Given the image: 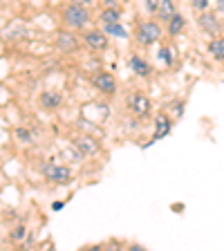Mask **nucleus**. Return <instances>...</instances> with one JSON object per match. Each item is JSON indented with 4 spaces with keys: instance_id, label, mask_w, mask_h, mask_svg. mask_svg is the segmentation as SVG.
Segmentation results:
<instances>
[{
    "instance_id": "nucleus-11",
    "label": "nucleus",
    "mask_w": 224,
    "mask_h": 251,
    "mask_svg": "<svg viewBox=\"0 0 224 251\" xmlns=\"http://www.w3.org/2000/svg\"><path fill=\"white\" fill-rule=\"evenodd\" d=\"M184 25H186V21H184V16L179 14V11H175V14L171 16V21H168L166 25V31H168V36H179L184 29Z\"/></svg>"
},
{
    "instance_id": "nucleus-1",
    "label": "nucleus",
    "mask_w": 224,
    "mask_h": 251,
    "mask_svg": "<svg viewBox=\"0 0 224 251\" xmlns=\"http://www.w3.org/2000/svg\"><path fill=\"white\" fill-rule=\"evenodd\" d=\"M135 38L139 45L144 47H152L159 43V38H162V25L155 21H144L137 25V31H135Z\"/></svg>"
},
{
    "instance_id": "nucleus-10",
    "label": "nucleus",
    "mask_w": 224,
    "mask_h": 251,
    "mask_svg": "<svg viewBox=\"0 0 224 251\" xmlns=\"http://www.w3.org/2000/svg\"><path fill=\"white\" fill-rule=\"evenodd\" d=\"M74 146H76V151L83 152V155H97V152H99V144H97L92 137H78V139L74 141Z\"/></svg>"
},
{
    "instance_id": "nucleus-5",
    "label": "nucleus",
    "mask_w": 224,
    "mask_h": 251,
    "mask_svg": "<svg viewBox=\"0 0 224 251\" xmlns=\"http://www.w3.org/2000/svg\"><path fill=\"white\" fill-rule=\"evenodd\" d=\"M83 41L88 43V47L94 50V52H103V50H108V34H105V31H99V29L85 31Z\"/></svg>"
},
{
    "instance_id": "nucleus-13",
    "label": "nucleus",
    "mask_w": 224,
    "mask_h": 251,
    "mask_svg": "<svg viewBox=\"0 0 224 251\" xmlns=\"http://www.w3.org/2000/svg\"><path fill=\"white\" fill-rule=\"evenodd\" d=\"M177 11V5H175V0H162L159 2V9H157V18L164 23L171 21V16Z\"/></svg>"
},
{
    "instance_id": "nucleus-23",
    "label": "nucleus",
    "mask_w": 224,
    "mask_h": 251,
    "mask_svg": "<svg viewBox=\"0 0 224 251\" xmlns=\"http://www.w3.org/2000/svg\"><path fill=\"white\" fill-rule=\"evenodd\" d=\"M72 2H76V5H83V7H90L94 0H72Z\"/></svg>"
},
{
    "instance_id": "nucleus-22",
    "label": "nucleus",
    "mask_w": 224,
    "mask_h": 251,
    "mask_svg": "<svg viewBox=\"0 0 224 251\" xmlns=\"http://www.w3.org/2000/svg\"><path fill=\"white\" fill-rule=\"evenodd\" d=\"M191 5H193L198 11H206L209 9V0H191Z\"/></svg>"
},
{
    "instance_id": "nucleus-15",
    "label": "nucleus",
    "mask_w": 224,
    "mask_h": 251,
    "mask_svg": "<svg viewBox=\"0 0 224 251\" xmlns=\"http://www.w3.org/2000/svg\"><path fill=\"white\" fill-rule=\"evenodd\" d=\"M103 31L110 34V36H117V38H128V31H125V27L121 25V23H105Z\"/></svg>"
},
{
    "instance_id": "nucleus-24",
    "label": "nucleus",
    "mask_w": 224,
    "mask_h": 251,
    "mask_svg": "<svg viewBox=\"0 0 224 251\" xmlns=\"http://www.w3.org/2000/svg\"><path fill=\"white\" fill-rule=\"evenodd\" d=\"M52 209H54V211H58V209H63V202H54V204H52Z\"/></svg>"
},
{
    "instance_id": "nucleus-21",
    "label": "nucleus",
    "mask_w": 224,
    "mask_h": 251,
    "mask_svg": "<svg viewBox=\"0 0 224 251\" xmlns=\"http://www.w3.org/2000/svg\"><path fill=\"white\" fill-rule=\"evenodd\" d=\"M159 2H162V0H146V11H148V14H157Z\"/></svg>"
},
{
    "instance_id": "nucleus-25",
    "label": "nucleus",
    "mask_w": 224,
    "mask_h": 251,
    "mask_svg": "<svg viewBox=\"0 0 224 251\" xmlns=\"http://www.w3.org/2000/svg\"><path fill=\"white\" fill-rule=\"evenodd\" d=\"M218 11H222L224 14V0H218Z\"/></svg>"
},
{
    "instance_id": "nucleus-4",
    "label": "nucleus",
    "mask_w": 224,
    "mask_h": 251,
    "mask_svg": "<svg viewBox=\"0 0 224 251\" xmlns=\"http://www.w3.org/2000/svg\"><path fill=\"white\" fill-rule=\"evenodd\" d=\"M43 175L54 184H68L70 177H72L70 168L68 166H58V164H45V166H43Z\"/></svg>"
},
{
    "instance_id": "nucleus-6",
    "label": "nucleus",
    "mask_w": 224,
    "mask_h": 251,
    "mask_svg": "<svg viewBox=\"0 0 224 251\" xmlns=\"http://www.w3.org/2000/svg\"><path fill=\"white\" fill-rule=\"evenodd\" d=\"M171 128H173V124H171V117L168 115H164V112H159V115L155 117V132H152V144L155 141H159V139H164V137H168L171 135Z\"/></svg>"
},
{
    "instance_id": "nucleus-20",
    "label": "nucleus",
    "mask_w": 224,
    "mask_h": 251,
    "mask_svg": "<svg viewBox=\"0 0 224 251\" xmlns=\"http://www.w3.org/2000/svg\"><path fill=\"white\" fill-rule=\"evenodd\" d=\"M25 235H27V229H25V226H16V229L11 231V240L18 242V240H23Z\"/></svg>"
},
{
    "instance_id": "nucleus-17",
    "label": "nucleus",
    "mask_w": 224,
    "mask_h": 251,
    "mask_svg": "<svg viewBox=\"0 0 224 251\" xmlns=\"http://www.w3.org/2000/svg\"><path fill=\"white\" fill-rule=\"evenodd\" d=\"M41 103H43V108L54 110V108H58V105H61V97H58V94H54V92H45L41 97Z\"/></svg>"
},
{
    "instance_id": "nucleus-14",
    "label": "nucleus",
    "mask_w": 224,
    "mask_h": 251,
    "mask_svg": "<svg viewBox=\"0 0 224 251\" xmlns=\"http://www.w3.org/2000/svg\"><path fill=\"white\" fill-rule=\"evenodd\" d=\"M206 50H209L211 58H215V61H224V36L211 38V43H209Z\"/></svg>"
},
{
    "instance_id": "nucleus-12",
    "label": "nucleus",
    "mask_w": 224,
    "mask_h": 251,
    "mask_svg": "<svg viewBox=\"0 0 224 251\" xmlns=\"http://www.w3.org/2000/svg\"><path fill=\"white\" fill-rule=\"evenodd\" d=\"M76 45H78V41L72 36V34H68V31H63V34L56 36V47L61 52H74Z\"/></svg>"
},
{
    "instance_id": "nucleus-19",
    "label": "nucleus",
    "mask_w": 224,
    "mask_h": 251,
    "mask_svg": "<svg viewBox=\"0 0 224 251\" xmlns=\"http://www.w3.org/2000/svg\"><path fill=\"white\" fill-rule=\"evenodd\" d=\"M16 137H18L23 144H31V139H34V137H31V132L27 130V128H18V130H16Z\"/></svg>"
},
{
    "instance_id": "nucleus-7",
    "label": "nucleus",
    "mask_w": 224,
    "mask_h": 251,
    "mask_svg": "<svg viewBox=\"0 0 224 251\" xmlns=\"http://www.w3.org/2000/svg\"><path fill=\"white\" fill-rule=\"evenodd\" d=\"M94 88L99 90L101 94H115L117 81H115V76H112L110 72H101V74L94 76Z\"/></svg>"
},
{
    "instance_id": "nucleus-9",
    "label": "nucleus",
    "mask_w": 224,
    "mask_h": 251,
    "mask_svg": "<svg viewBox=\"0 0 224 251\" xmlns=\"http://www.w3.org/2000/svg\"><path fill=\"white\" fill-rule=\"evenodd\" d=\"M130 70L137 74V76H141V78H148L152 74V68L141 56H137V54H132V56H130Z\"/></svg>"
},
{
    "instance_id": "nucleus-3",
    "label": "nucleus",
    "mask_w": 224,
    "mask_h": 251,
    "mask_svg": "<svg viewBox=\"0 0 224 251\" xmlns=\"http://www.w3.org/2000/svg\"><path fill=\"white\" fill-rule=\"evenodd\" d=\"M198 25H199V29L204 31V34H209V36H220V31H222V25H220V21H218V16L213 14V11H199V16H198Z\"/></svg>"
},
{
    "instance_id": "nucleus-2",
    "label": "nucleus",
    "mask_w": 224,
    "mask_h": 251,
    "mask_svg": "<svg viewBox=\"0 0 224 251\" xmlns=\"http://www.w3.org/2000/svg\"><path fill=\"white\" fill-rule=\"evenodd\" d=\"M63 21H65V25H68V27H74V29H83V27L90 23L88 7L72 2L70 7H65V9H63Z\"/></svg>"
},
{
    "instance_id": "nucleus-8",
    "label": "nucleus",
    "mask_w": 224,
    "mask_h": 251,
    "mask_svg": "<svg viewBox=\"0 0 224 251\" xmlns=\"http://www.w3.org/2000/svg\"><path fill=\"white\" fill-rule=\"evenodd\" d=\"M130 110L135 117H148V112H150V99H148L146 94H135L130 99Z\"/></svg>"
},
{
    "instance_id": "nucleus-18",
    "label": "nucleus",
    "mask_w": 224,
    "mask_h": 251,
    "mask_svg": "<svg viewBox=\"0 0 224 251\" xmlns=\"http://www.w3.org/2000/svg\"><path fill=\"white\" fill-rule=\"evenodd\" d=\"M157 56H159V61H162L164 65H168V68H171L173 63H175V56H173V50H171V47H162V50L157 52Z\"/></svg>"
},
{
    "instance_id": "nucleus-16",
    "label": "nucleus",
    "mask_w": 224,
    "mask_h": 251,
    "mask_svg": "<svg viewBox=\"0 0 224 251\" xmlns=\"http://www.w3.org/2000/svg\"><path fill=\"white\" fill-rule=\"evenodd\" d=\"M99 18L103 21V25H105V23H119L121 21V11L117 9V7H108V9L101 11Z\"/></svg>"
}]
</instances>
